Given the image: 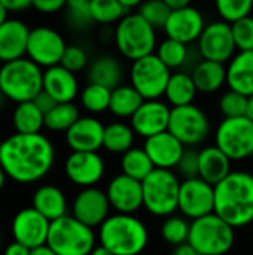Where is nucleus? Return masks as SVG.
Returning a JSON list of instances; mask_svg holds the SVG:
<instances>
[{
	"label": "nucleus",
	"instance_id": "obj_1",
	"mask_svg": "<svg viewBox=\"0 0 253 255\" xmlns=\"http://www.w3.org/2000/svg\"><path fill=\"white\" fill-rule=\"evenodd\" d=\"M54 160V145L42 133H15L0 143V166L7 178L19 184H31L45 178Z\"/></svg>",
	"mask_w": 253,
	"mask_h": 255
},
{
	"label": "nucleus",
	"instance_id": "obj_2",
	"mask_svg": "<svg viewBox=\"0 0 253 255\" xmlns=\"http://www.w3.org/2000/svg\"><path fill=\"white\" fill-rule=\"evenodd\" d=\"M215 214L233 229L253 223V175L231 172L215 187Z\"/></svg>",
	"mask_w": 253,
	"mask_h": 255
},
{
	"label": "nucleus",
	"instance_id": "obj_3",
	"mask_svg": "<svg viewBox=\"0 0 253 255\" xmlns=\"http://www.w3.org/2000/svg\"><path fill=\"white\" fill-rule=\"evenodd\" d=\"M100 245L113 255L142 254L149 242L146 226L134 215H110L98 227Z\"/></svg>",
	"mask_w": 253,
	"mask_h": 255
},
{
	"label": "nucleus",
	"instance_id": "obj_4",
	"mask_svg": "<svg viewBox=\"0 0 253 255\" xmlns=\"http://www.w3.org/2000/svg\"><path fill=\"white\" fill-rule=\"evenodd\" d=\"M0 90L16 105L33 102L43 90V72L30 58L4 63L0 67Z\"/></svg>",
	"mask_w": 253,
	"mask_h": 255
},
{
	"label": "nucleus",
	"instance_id": "obj_5",
	"mask_svg": "<svg viewBox=\"0 0 253 255\" xmlns=\"http://www.w3.org/2000/svg\"><path fill=\"white\" fill-rule=\"evenodd\" d=\"M113 39L118 51L133 61L154 54L157 48L155 28L137 12L125 15L116 24Z\"/></svg>",
	"mask_w": 253,
	"mask_h": 255
},
{
	"label": "nucleus",
	"instance_id": "obj_6",
	"mask_svg": "<svg viewBox=\"0 0 253 255\" xmlns=\"http://www.w3.org/2000/svg\"><path fill=\"white\" fill-rule=\"evenodd\" d=\"M46 245L57 255H89L95 248L92 229L72 215L51 223Z\"/></svg>",
	"mask_w": 253,
	"mask_h": 255
},
{
	"label": "nucleus",
	"instance_id": "obj_7",
	"mask_svg": "<svg viewBox=\"0 0 253 255\" xmlns=\"http://www.w3.org/2000/svg\"><path fill=\"white\" fill-rule=\"evenodd\" d=\"M234 229L216 214L191 223L188 244L200 255L228 254L234 247Z\"/></svg>",
	"mask_w": 253,
	"mask_h": 255
},
{
	"label": "nucleus",
	"instance_id": "obj_8",
	"mask_svg": "<svg viewBox=\"0 0 253 255\" xmlns=\"http://www.w3.org/2000/svg\"><path fill=\"white\" fill-rule=\"evenodd\" d=\"M180 179L173 170L155 169L143 182V206L157 217H167L177 211Z\"/></svg>",
	"mask_w": 253,
	"mask_h": 255
},
{
	"label": "nucleus",
	"instance_id": "obj_9",
	"mask_svg": "<svg viewBox=\"0 0 253 255\" xmlns=\"http://www.w3.org/2000/svg\"><path fill=\"white\" fill-rule=\"evenodd\" d=\"M170 76V69L157 57V54L133 61L130 70L131 87L143 100H160V97L166 94Z\"/></svg>",
	"mask_w": 253,
	"mask_h": 255
},
{
	"label": "nucleus",
	"instance_id": "obj_10",
	"mask_svg": "<svg viewBox=\"0 0 253 255\" xmlns=\"http://www.w3.org/2000/svg\"><path fill=\"white\" fill-rule=\"evenodd\" d=\"M215 140L231 161L246 160L253 155V123L248 117L224 118L218 126Z\"/></svg>",
	"mask_w": 253,
	"mask_h": 255
},
{
	"label": "nucleus",
	"instance_id": "obj_11",
	"mask_svg": "<svg viewBox=\"0 0 253 255\" xmlns=\"http://www.w3.org/2000/svg\"><path fill=\"white\" fill-rule=\"evenodd\" d=\"M169 131L180 140L183 146H195L207 139L210 133V121L204 111L194 103L171 108Z\"/></svg>",
	"mask_w": 253,
	"mask_h": 255
},
{
	"label": "nucleus",
	"instance_id": "obj_12",
	"mask_svg": "<svg viewBox=\"0 0 253 255\" xmlns=\"http://www.w3.org/2000/svg\"><path fill=\"white\" fill-rule=\"evenodd\" d=\"M177 209L183 218L192 221L215 214V187L201 178L182 181Z\"/></svg>",
	"mask_w": 253,
	"mask_h": 255
},
{
	"label": "nucleus",
	"instance_id": "obj_13",
	"mask_svg": "<svg viewBox=\"0 0 253 255\" xmlns=\"http://www.w3.org/2000/svg\"><path fill=\"white\" fill-rule=\"evenodd\" d=\"M67 45L63 36L49 27H34L30 30L27 55L39 67H54L61 63Z\"/></svg>",
	"mask_w": 253,
	"mask_h": 255
},
{
	"label": "nucleus",
	"instance_id": "obj_14",
	"mask_svg": "<svg viewBox=\"0 0 253 255\" xmlns=\"http://www.w3.org/2000/svg\"><path fill=\"white\" fill-rule=\"evenodd\" d=\"M198 42V52L203 60L225 64L234 57L236 42L231 25L225 21H213L204 27Z\"/></svg>",
	"mask_w": 253,
	"mask_h": 255
},
{
	"label": "nucleus",
	"instance_id": "obj_15",
	"mask_svg": "<svg viewBox=\"0 0 253 255\" xmlns=\"http://www.w3.org/2000/svg\"><path fill=\"white\" fill-rule=\"evenodd\" d=\"M51 221L40 215L33 208H25L16 212L12 220L13 242L24 245L28 250H34L46 245Z\"/></svg>",
	"mask_w": 253,
	"mask_h": 255
},
{
	"label": "nucleus",
	"instance_id": "obj_16",
	"mask_svg": "<svg viewBox=\"0 0 253 255\" xmlns=\"http://www.w3.org/2000/svg\"><path fill=\"white\" fill-rule=\"evenodd\" d=\"M110 203L106 196V191L100 188H84L73 200L72 217H75L82 224L89 229L100 227L109 215Z\"/></svg>",
	"mask_w": 253,
	"mask_h": 255
},
{
	"label": "nucleus",
	"instance_id": "obj_17",
	"mask_svg": "<svg viewBox=\"0 0 253 255\" xmlns=\"http://www.w3.org/2000/svg\"><path fill=\"white\" fill-rule=\"evenodd\" d=\"M104 160L97 152H72L64 164L70 182L82 188H92L104 176Z\"/></svg>",
	"mask_w": 253,
	"mask_h": 255
},
{
	"label": "nucleus",
	"instance_id": "obj_18",
	"mask_svg": "<svg viewBox=\"0 0 253 255\" xmlns=\"http://www.w3.org/2000/svg\"><path fill=\"white\" fill-rule=\"evenodd\" d=\"M106 196L109 199L110 208L122 215H133L143 206L142 182L131 179L122 173L110 179Z\"/></svg>",
	"mask_w": 253,
	"mask_h": 255
},
{
	"label": "nucleus",
	"instance_id": "obj_19",
	"mask_svg": "<svg viewBox=\"0 0 253 255\" xmlns=\"http://www.w3.org/2000/svg\"><path fill=\"white\" fill-rule=\"evenodd\" d=\"M170 112L171 108L161 100H145L131 117V128L145 139L164 133L169 130Z\"/></svg>",
	"mask_w": 253,
	"mask_h": 255
},
{
	"label": "nucleus",
	"instance_id": "obj_20",
	"mask_svg": "<svg viewBox=\"0 0 253 255\" xmlns=\"http://www.w3.org/2000/svg\"><path fill=\"white\" fill-rule=\"evenodd\" d=\"M204 27L206 25L203 13L197 7L189 4L183 9L173 10L170 13L164 31L167 37L188 45L200 39L201 33L204 31Z\"/></svg>",
	"mask_w": 253,
	"mask_h": 255
},
{
	"label": "nucleus",
	"instance_id": "obj_21",
	"mask_svg": "<svg viewBox=\"0 0 253 255\" xmlns=\"http://www.w3.org/2000/svg\"><path fill=\"white\" fill-rule=\"evenodd\" d=\"M104 127L94 117H81L66 131V142L72 152H97L103 148Z\"/></svg>",
	"mask_w": 253,
	"mask_h": 255
},
{
	"label": "nucleus",
	"instance_id": "obj_22",
	"mask_svg": "<svg viewBox=\"0 0 253 255\" xmlns=\"http://www.w3.org/2000/svg\"><path fill=\"white\" fill-rule=\"evenodd\" d=\"M143 149L149 155L155 169L171 170L179 164L186 148L167 130L146 139Z\"/></svg>",
	"mask_w": 253,
	"mask_h": 255
},
{
	"label": "nucleus",
	"instance_id": "obj_23",
	"mask_svg": "<svg viewBox=\"0 0 253 255\" xmlns=\"http://www.w3.org/2000/svg\"><path fill=\"white\" fill-rule=\"evenodd\" d=\"M30 28L25 22L9 18L0 25V61L9 63L13 60L24 58L27 54Z\"/></svg>",
	"mask_w": 253,
	"mask_h": 255
},
{
	"label": "nucleus",
	"instance_id": "obj_24",
	"mask_svg": "<svg viewBox=\"0 0 253 255\" xmlns=\"http://www.w3.org/2000/svg\"><path fill=\"white\" fill-rule=\"evenodd\" d=\"M43 91L57 103H73L79 93V84L75 73L58 64L43 72Z\"/></svg>",
	"mask_w": 253,
	"mask_h": 255
},
{
	"label": "nucleus",
	"instance_id": "obj_25",
	"mask_svg": "<svg viewBox=\"0 0 253 255\" xmlns=\"http://www.w3.org/2000/svg\"><path fill=\"white\" fill-rule=\"evenodd\" d=\"M231 160L216 146H206L198 154V178L216 187L231 173Z\"/></svg>",
	"mask_w": 253,
	"mask_h": 255
},
{
	"label": "nucleus",
	"instance_id": "obj_26",
	"mask_svg": "<svg viewBox=\"0 0 253 255\" xmlns=\"http://www.w3.org/2000/svg\"><path fill=\"white\" fill-rule=\"evenodd\" d=\"M227 84L230 90L246 97L253 96V51H239L227 67Z\"/></svg>",
	"mask_w": 253,
	"mask_h": 255
},
{
	"label": "nucleus",
	"instance_id": "obj_27",
	"mask_svg": "<svg viewBox=\"0 0 253 255\" xmlns=\"http://www.w3.org/2000/svg\"><path fill=\"white\" fill-rule=\"evenodd\" d=\"M31 208L52 223L67 215V199L58 187L42 185L33 194Z\"/></svg>",
	"mask_w": 253,
	"mask_h": 255
},
{
	"label": "nucleus",
	"instance_id": "obj_28",
	"mask_svg": "<svg viewBox=\"0 0 253 255\" xmlns=\"http://www.w3.org/2000/svg\"><path fill=\"white\" fill-rule=\"evenodd\" d=\"M124 69L122 64L112 55H100L97 57L88 69L89 84L103 85L109 90H115L122 85Z\"/></svg>",
	"mask_w": 253,
	"mask_h": 255
},
{
	"label": "nucleus",
	"instance_id": "obj_29",
	"mask_svg": "<svg viewBox=\"0 0 253 255\" xmlns=\"http://www.w3.org/2000/svg\"><path fill=\"white\" fill-rule=\"evenodd\" d=\"M194 84L201 93H215L227 84V67L222 63L200 60L191 73Z\"/></svg>",
	"mask_w": 253,
	"mask_h": 255
},
{
	"label": "nucleus",
	"instance_id": "obj_30",
	"mask_svg": "<svg viewBox=\"0 0 253 255\" xmlns=\"http://www.w3.org/2000/svg\"><path fill=\"white\" fill-rule=\"evenodd\" d=\"M198 90L194 84L191 73L176 72L171 73L170 81L166 88V99L171 105V108H180L192 105Z\"/></svg>",
	"mask_w": 253,
	"mask_h": 255
},
{
	"label": "nucleus",
	"instance_id": "obj_31",
	"mask_svg": "<svg viewBox=\"0 0 253 255\" xmlns=\"http://www.w3.org/2000/svg\"><path fill=\"white\" fill-rule=\"evenodd\" d=\"M13 128L19 134H37L45 127V115L33 102L16 105L12 114Z\"/></svg>",
	"mask_w": 253,
	"mask_h": 255
},
{
	"label": "nucleus",
	"instance_id": "obj_32",
	"mask_svg": "<svg viewBox=\"0 0 253 255\" xmlns=\"http://www.w3.org/2000/svg\"><path fill=\"white\" fill-rule=\"evenodd\" d=\"M143 102V97L131 85H119L112 90L109 111L119 118H131Z\"/></svg>",
	"mask_w": 253,
	"mask_h": 255
},
{
	"label": "nucleus",
	"instance_id": "obj_33",
	"mask_svg": "<svg viewBox=\"0 0 253 255\" xmlns=\"http://www.w3.org/2000/svg\"><path fill=\"white\" fill-rule=\"evenodd\" d=\"M122 175L143 182L154 170L155 166L143 148H131L121 157Z\"/></svg>",
	"mask_w": 253,
	"mask_h": 255
},
{
	"label": "nucleus",
	"instance_id": "obj_34",
	"mask_svg": "<svg viewBox=\"0 0 253 255\" xmlns=\"http://www.w3.org/2000/svg\"><path fill=\"white\" fill-rule=\"evenodd\" d=\"M134 131L124 123H112L104 127L103 148L113 154H125L133 148Z\"/></svg>",
	"mask_w": 253,
	"mask_h": 255
},
{
	"label": "nucleus",
	"instance_id": "obj_35",
	"mask_svg": "<svg viewBox=\"0 0 253 255\" xmlns=\"http://www.w3.org/2000/svg\"><path fill=\"white\" fill-rule=\"evenodd\" d=\"M81 118L75 103H58L45 115V127L52 131H67Z\"/></svg>",
	"mask_w": 253,
	"mask_h": 255
},
{
	"label": "nucleus",
	"instance_id": "obj_36",
	"mask_svg": "<svg viewBox=\"0 0 253 255\" xmlns=\"http://www.w3.org/2000/svg\"><path fill=\"white\" fill-rule=\"evenodd\" d=\"M110 97L112 90L103 85L88 84L81 93V105L91 114H100L109 109Z\"/></svg>",
	"mask_w": 253,
	"mask_h": 255
},
{
	"label": "nucleus",
	"instance_id": "obj_37",
	"mask_svg": "<svg viewBox=\"0 0 253 255\" xmlns=\"http://www.w3.org/2000/svg\"><path fill=\"white\" fill-rule=\"evenodd\" d=\"M157 57L171 70L183 66L188 60V48L185 43L174 39H164L157 46Z\"/></svg>",
	"mask_w": 253,
	"mask_h": 255
},
{
	"label": "nucleus",
	"instance_id": "obj_38",
	"mask_svg": "<svg viewBox=\"0 0 253 255\" xmlns=\"http://www.w3.org/2000/svg\"><path fill=\"white\" fill-rule=\"evenodd\" d=\"M89 9L92 21L100 24L119 22L125 15H128L119 0H91Z\"/></svg>",
	"mask_w": 253,
	"mask_h": 255
},
{
	"label": "nucleus",
	"instance_id": "obj_39",
	"mask_svg": "<svg viewBox=\"0 0 253 255\" xmlns=\"http://www.w3.org/2000/svg\"><path fill=\"white\" fill-rule=\"evenodd\" d=\"M191 232V223L183 217H169L161 226V238L164 242L179 247L188 244Z\"/></svg>",
	"mask_w": 253,
	"mask_h": 255
},
{
	"label": "nucleus",
	"instance_id": "obj_40",
	"mask_svg": "<svg viewBox=\"0 0 253 255\" xmlns=\"http://www.w3.org/2000/svg\"><path fill=\"white\" fill-rule=\"evenodd\" d=\"M137 13L157 30L166 27L171 10L167 6L166 0H148L140 3V6L137 7Z\"/></svg>",
	"mask_w": 253,
	"mask_h": 255
},
{
	"label": "nucleus",
	"instance_id": "obj_41",
	"mask_svg": "<svg viewBox=\"0 0 253 255\" xmlns=\"http://www.w3.org/2000/svg\"><path fill=\"white\" fill-rule=\"evenodd\" d=\"M216 9L222 21L231 25L252 13L253 1L252 0H218Z\"/></svg>",
	"mask_w": 253,
	"mask_h": 255
},
{
	"label": "nucleus",
	"instance_id": "obj_42",
	"mask_svg": "<svg viewBox=\"0 0 253 255\" xmlns=\"http://www.w3.org/2000/svg\"><path fill=\"white\" fill-rule=\"evenodd\" d=\"M248 106H249V97L228 90L221 96L219 100V109L225 118H242L248 115Z\"/></svg>",
	"mask_w": 253,
	"mask_h": 255
},
{
	"label": "nucleus",
	"instance_id": "obj_43",
	"mask_svg": "<svg viewBox=\"0 0 253 255\" xmlns=\"http://www.w3.org/2000/svg\"><path fill=\"white\" fill-rule=\"evenodd\" d=\"M236 48L240 51H253V16L249 15L231 24Z\"/></svg>",
	"mask_w": 253,
	"mask_h": 255
},
{
	"label": "nucleus",
	"instance_id": "obj_44",
	"mask_svg": "<svg viewBox=\"0 0 253 255\" xmlns=\"http://www.w3.org/2000/svg\"><path fill=\"white\" fill-rule=\"evenodd\" d=\"M66 7H67V15H69L72 25H75L78 28H84L89 22H94L91 18V9H89L88 0L66 1Z\"/></svg>",
	"mask_w": 253,
	"mask_h": 255
},
{
	"label": "nucleus",
	"instance_id": "obj_45",
	"mask_svg": "<svg viewBox=\"0 0 253 255\" xmlns=\"http://www.w3.org/2000/svg\"><path fill=\"white\" fill-rule=\"evenodd\" d=\"M86 64H88V55L85 49L78 45H67L60 66H63L72 73H76V72L84 70Z\"/></svg>",
	"mask_w": 253,
	"mask_h": 255
},
{
	"label": "nucleus",
	"instance_id": "obj_46",
	"mask_svg": "<svg viewBox=\"0 0 253 255\" xmlns=\"http://www.w3.org/2000/svg\"><path fill=\"white\" fill-rule=\"evenodd\" d=\"M198 154L200 151L186 148L179 164L176 166L177 172L183 176L185 179H192V178H198Z\"/></svg>",
	"mask_w": 253,
	"mask_h": 255
},
{
	"label": "nucleus",
	"instance_id": "obj_47",
	"mask_svg": "<svg viewBox=\"0 0 253 255\" xmlns=\"http://www.w3.org/2000/svg\"><path fill=\"white\" fill-rule=\"evenodd\" d=\"M33 7L42 13H54L66 7L64 0H33Z\"/></svg>",
	"mask_w": 253,
	"mask_h": 255
},
{
	"label": "nucleus",
	"instance_id": "obj_48",
	"mask_svg": "<svg viewBox=\"0 0 253 255\" xmlns=\"http://www.w3.org/2000/svg\"><path fill=\"white\" fill-rule=\"evenodd\" d=\"M33 103L36 105V108L43 114V115H46V114H49L58 103L48 94V93H45L43 90L34 97V100H33Z\"/></svg>",
	"mask_w": 253,
	"mask_h": 255
},
{
	"label": "nucleus",
	"instance_id": "obj_49",
	"mask_svg": "<svg viewBox=\"0 0 253 255\" xmlns=\"http://www.w3.org/2000/svg\"><path fill=\"white\" fill-rule=\"evenodd\" d=\"M7 12H18L33 6V0H1Z\"/></svg>",
	"mask_w": 253,
	"mask_h": 255
},
{
	"label": "nucleus",
	"instance_id": "obj_50",
	"mask_svg": "<svg viewBox=\"0 0 253 255\" xmlns=\"http://www.w3.org/2000/svg\"><path fill=\"white\" fill-rule=\"evenodd\" d=\"M31 250L25 248L24 245L21 244H16V242H12L6 250H4V254L3 255H30Z\"/></svg>",
	"mask_w": 253,
	"mask_h": 255
},
{
	"label": "nucleus",
	"instance_id": "obj_51",
	"mask_svg": "<svg viewBox=\"0 0 253 255\" xmlns=\"http://www.w3.org/2000/svg\"><path fill=\"white\" fill-rule=\"evenodd\" d=\"M171 255H200L189 244H183L179 247H174V251L171 253Z\"/></svg>",
	"mask_w": 253,
	"mask_h": 255
},
{
	"label": "nucleus",
	"instance_id": "obj_52",
	"mask_svg": "<svg viewBox=\"0 0 253 255\" xmlns=\"http://www.w3.org/2000/svg\"><path fill=\"white\" fill-rule=\"evenodd\" d=\"M167 6L170 7V10H179V9H183L186 6H189V1L188 0H166Z\"/></svg>",
	"mask_w": 253,
	"mask_h": 255
},
{
	"label": "nucleus",
	"instance_id": "obj_53",
	"mask_svg": "<svg viewBox=\"0 0 253 255\" xmlns=\"http://www.w3.org/2000/svg\"><path fill=\"white\" fill-rule=\"evenodd\" d=\"M30 255H57L48 245H43V247H39V248H34L31 250Z\"/></svg>",
	"mask_w": 253,
	"mask_h": 255
},
{
	"label": "nucleus",
	"instance_id": "obj_54",
	"mask_svg": "<svg viewBox=\"0 0 253 255\" xmlns=\"http://www.w3.org/2000/svg\"><path fill=\"white\" fill-rule=\"evenodd\" d=\"M89 255H113L109 250H106L104 247H101V245H98V247H95L94 250H92V253Z\"/></svg>",
	"mask_w": 253,
	"mask_h": 255
},
{
	"label": "nucleus",
	"instance_id": "obj_55",
	"mask_svg": "<svg viewBox=\"0 0 253 255\" xmlns=\"http://www.w3.org/2000/svg\"><path fill=\"white\" fill-rule=\"evenodd\" d=\"M7 10H6V7H4V4L1 3V0H0V25L1 24H4L9 18H7Z\"/></svg>",
	"mask_w": 253,
	"mask_h": 255
},
{
	"label": "nucleus",
	"instance_id": "obj_56",
	"mask_svg": "<svg viewBox=\"0 0 253 255\" xmlns=\"http://www.w3.org/2000/svg\"><path fill=\"white\" fill-rule=\"evenodd\" d=\"M253 123V96L249 97V106H248V115H246Z\"/></svg>",
	"mask_w": 253,
	"mask_h": 255
},
{
	"label": "nucleus",
	"instance_id": "obj_57",
	"mask_svg": "<svg viewBox=\"0 0 253 255\" xmlns=\"http://www.w3.org/2000/svg\"><path fill=\"white\" fill-rule=\"evenodd\" d=\"M6 173H4V170L1 169V166H0V190L3 188V185H4V182H6Z\"/></svg>",
	"mask_w": 253,
	"mask_h": 255
},
{
	"label": "nucleus",
	"instance_id": "obj_58",
	"mask_svg": "<svg viewBox=\"0 0 253 255\" xmlns=\"http://www.w3.org/2000/svg\"><path fill=\"white\" fill-rule=\"evenodd\" d=\"M4 100H6V97H4V94H3V91L0 90V108L4 105Z\"/></svg>",
	"mask_w": 253,
	"mask_h": 255
}]
</instances>
